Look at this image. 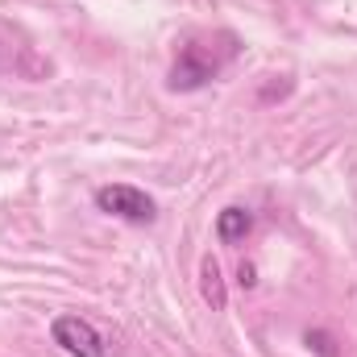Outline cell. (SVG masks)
Segmentation results:
<instances>
[{
  "mask_svg": "<svg viewBox=\"0 0 357 357\" xmlns=\"http://www.w3.org/2000/svg\"><path fill=\"white\" fill-rule=\"evenodd\" d=\"M225 59H229V54H216L208 42H187V46L178 50L175 67H171V88L195 91V88H204V84H212V79L220 75Z\"/></svg>",
  "mask_w": 357,
  "mask_h": 357,
  "instance_id": "6da1fadb",
  "label": "cell"
},
{
  "mask_svg": "<svg viewBox=\"0 0 357 357\" xmlns=\"http://www.w3.org/2000/svg\"><path fill=\"white\" fill-rule=\"evenodd\" d=\"M96 208L108 212V216H116V220H129V225H150V220L158 216V212H154V199H150L146 191L129 187V183H108V187H100V191H96Z\"/></svg>",
  "mask_w": 357,
  "mask_h": 357,
  "instance_id": "7a4b0ae2",
  "label": "cell"
},
{
  "mask_svg": "<svg viewBox=\"0 0 357 357\" xmlns=\"http://www.w3.org/2000/svg\"><path fill=\"white\" fill-rule=\"evenodd\" d=\"M50 337H54V345L63 354L71 357H104V337L79 316H59L50 324Z\"/></svg>",
  "mask_w": 357,
  "mask_h": 357,
  "instance_id": "3957f363",
  "label": "cell"
},
{
  "mask_svg": "<svg viewBox=\"0 0 357 357\" xmlns=\"http://www.w3.org/2000/svg\"><path fill=\"white\" fill-rule=\"evenodd\" d=\"M250 229H254V216H250L245 208H225V212L216 216V237H220L225 245L245 241V237H250Z\"/></svg>",
  "mask_w": 357,
  "mask_h": 357,
  "instance_id": "277c9868",
  "label": "cell"
},
{
  "mask_svg": "<svg viewBox=\"0 0 357 357\" xmlns=\"http://www.w3.org/2000/svg\"><path fill=\"white\" fill-rule=\"evenodd\" d=\"M199 278H204V299H208L212 307H225V303H229V295H225V282H220V266H216L212 258H204Z\"/></svg>",
  "mask_w": 357,
  "mask_h": 357,
  "instance_id": "5b68a950",
  "label": "cell"
},
{
  "mask_svg": "<svg viewBox=\"0 0 357 357\" xmlns=\"http://www.w3.org/2000/svg\"><path fill=\"white\" fill-rule=\"evenodd\" d=\"M237 278H241V287H254V282H258V278H254V266H250V262H241V266H237Z\"/></svg>",
  "mask_w": 357,
  "mask_h": 357,
  "instance_id": "8992f818",
  "label": "cell"
}]
</instances>
